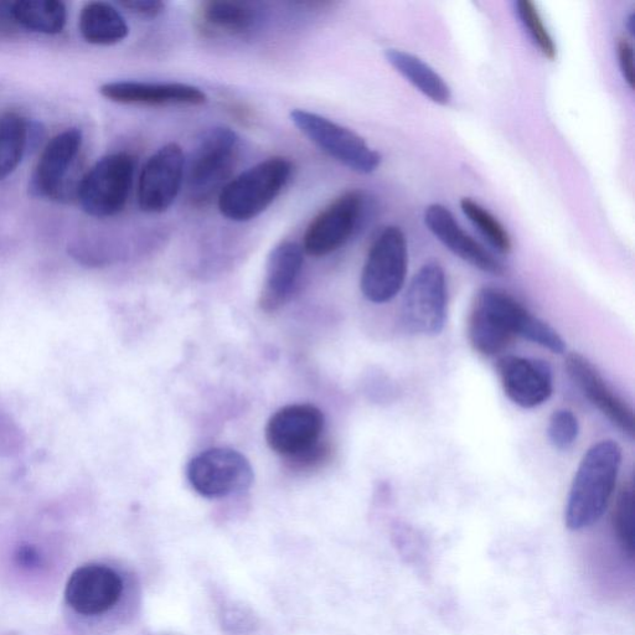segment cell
<instances>
[{
  "instance_id": "9",
  "label": "cell",
  "mask_w": 635,
  "mask_h": 635,
  "mask_svg": "<svg viewBox=\"0 0 635 635\" xmlns=\"http://www.w3.org/2000/svg\"><path fill=\"white\" fill-rule=\"evenodd\" d=\"M366 198L350 190L330 203L312 220L303 237L307 255L324 257L343 247L359 229L365 214Z\"/></svg>"
},
{
  "instance_id": "20",
  "label": "cell",
  "mask_w": 635,
  "mask_h": 635,
  "mask_svg": "<svg viewBox=\"0 0 635 635\" xmlns=\"http://www.w3.org/2000/svg\"><path fill=\"white\" fill-rule=\"evenodd\" d=\"M257 13L249 3L213 0L201 4L199 23L203 32L211 35H242L256 23Z\"/></svg>"
},
{
  "instance_id": "25",
  "label": "cell",
  "mask_w": 635,
  "mask_h": 635,
  "mask_svg": "<svg viewBox=\"0 0 635 635\" xmlns=\"http://www.w3.org/2000/svg\"><path fill=\"white\" fill-rule=\"evenodd\" d=\"M461 209L466 218L477 227L485 240L500 254H509L513 241L507 229L495 216L471 198L461 200Z\"/></svg>"
},
{
  "instance_id": "1",
  "label": "cell",
  "mask_w": 635,
  "mask_h": 635,
  "mask_svg": "<svg viewBox=\"0 0 635 635\" xmlns=\"http://www.w3.org/2000/svg\"><path fill=\"white\" fill-rule=\"evenodd\" d=\"M516 337L554 354L566 349L560 334L511 294L492 287L480 289L468 319V339L473 349L484 356L498 355Z\"/></svg>"
},
{
  "instance_id": "11",
  "label": "cell",
  "mask_w": 635,
  "mask_h": 635,
  "mask_svg": "<svg viewBox=\"0 0 635 635\" xmlns=\"http://www.w3.org/2000/svg\"><path fill=\"white\" fill-rule=\"evenodd\" d=\"M185 158L177 143L154 153L144 165L138 185V204L144 213L162 214L178 198L184 182Z\"/></svg>"
},
{
  "instance_id": "12",
  "label": "cell",
  "mask_w": 635,
  "mask_h": 635,
  "mask_svg": "<svg viewBox=\"0 0 635 635\" xmlns=\"http://www.w3.org/2000/svg\"><path fill=\"white\" fill-rule=\"evenodd\" d=\"M324 423L323 412L316 406L282 407L267 423V445L282 457H297L319 445Z\"/></svg>"
},
{
  "instance_id": "10",
  "label": "cell",
  "mask_w": 635,
  "mask_h": 635,
  "mask_svg": "<svg viewBox=\"0 0 635 635\" xmlns=\"http://www.w3.org/2000/svg\"><path fill=\"white\" fill-rule=\"evenodd\" d=\"M187 477L196 493L214 499L249 488L254 471L235 449L210 448L191 459Z\"/></svg>"
},
{
  "instance_id": "23",
  "label": "cell",
  "mask_w": 635,
  "mask_h": 635,
  "mask_svg": "<svg viewBox=\"0 0 635 635\" xmlns=\"http://www.w3.org/2000/svg\"><path fill=\"white\" fill-rule=\"evenodd\" d=\"M13 22L35 33L56 35L66 24V7L59 0H22L12 3Z\"/></svg>"
},
{
  "instance_id": "8",
  "label": "cell",
  "mask_w": 635,
  "mask_h": 635,
  "mask_svg": "<svg viewBox=\"0 0 635 635\" xmlns=\"http://www.w3.org/2000/svg\"><path fill=\"white\" fill-rule=\"evenodd\" d=\"M448 307L446 273L437 262H428L412 278L402 302L401 319L409 332L437 335L445 329Z\"/></svg>"
},
{
  "instance_id": "14",
  "label": "cell",
  "mask_w": 635,
  "mask_h": 635,
  "mask_svg": "<svg viewBox=\"0 0 635 635\" xmlns=\"http://www.w3.org/2000/svg\"><path fill=\"white\" fill-rule=\"evenodd\" d=\"M123 582L111 567L90 564L71 573L65 587V601L77 613L97 616L120 601Z\"/></svg>"
},
{
  "instance_id": "13",
  "label": "cell",
  "mask_w": 635,
  "mask_h": 635,
  "mask_svg": "<svg viewBox=\"0 0 635 635\" xmlns=\"http://www.w3.org/2000/svg\"><path fill=\"white\" fill-rule=\"evenodd\" d=\"M497 371L504 394L521 409H535L554 392L552 370L545 361L509 355L500 359Z\"/></svg>"
},
{
  "instance_id": "22",
  "label": "cell",
  "mask_w": 635,
  "mask_h": 635,
  "mask_svg": "<svg viewBox=\"0 0 635 635\" xmlns=\"http://www.w3.org/2000/svg\"><path fill=\"white\" fill-rule=\"evenodd\" d=\"M79 25L82 38L94 45L120 43L129 33L125 18L115 7L105 2L86 4Z\"/></svg>"
},
{
  "instance_id": "17",
  "label": "cell",
  "mask_w": 635,
  "mask_h": 635,
  "mask_svg": "<svg viewBox=\"0 0 635 635\" xmlns=\"http://www.w3.org/2000/svg\"><path fill=\"white\" fill-rule=\"evenodd\" d=\"M107 100L123 105L139 106H201L208 97L198 87L187 84H157V82H108L100 89Z\"/></svg>"
},
{
  "instance_id": "18",
  "label": "cell",
  "mask_w": 635,
  "mask_h": 635,
  "mask_svg": "<svg viewBox=\"0 0 635 635\" xmlns=\"http://www.w3.org/2000/svg\"><path fill=\"white\" fill-rule=\"evenodd\" d=\"M82 133L77 128L66 129L48 143L33 174L30 190L40 198H58L72 164L79 156Z\"/></svg>"
},
{
  "instance_id": "2",
  "label": "cell",
  "mask_w": 635,
  "mask_h": 635,
  "mask_svg": "<svg viewBox=\"0 0 635 635\" xmlns=\"http://www.w3.org/2000/svg\"><path fill=\"white\" fill-rule=\"evenodd\" d=\"M622 458L621 446L612 440L600 441L588 449L567 498V528L575 531L590 528L606 513L616 489Z\"/></svg>"
},
{
  "instance_id": "21",
  "label": "cell",
  "mask_w": 635,
  "mask_h": 635,
  "mask_svg": "<svg viewBox=\"0 0 635 635\" xmlns=\"http://www.w3.org/2000/svg\"><path fill=\"white\" fill-rule=\"evenodd\" d=\"M385 55L389 64L431 101L438 105H448L451 101V87L425 61L399 49H389Z\"/></svg>"
},
{
  "instance_id": "6",
  "label": "cell",
  "mask_w": 635,
  "mask_h": 635,
  "mask_svg": "<svg viewBox=\"0 0 635 635\" xmlns=\"http://www.w3.org/2000/svg\"><path fill=\"white\" fill-rule=\"evenodd\" d=\"M133 174L134 160L127 153L98 160L77 189L82 209L98 219L120 214L131 193Z\"/></svg>"
},
{
  "instance_id": "15",
  "label": "cell",
  "mask_w": 635,
  "mask_h": 635,
  "mask_svg": "<svg viewBox=\"0 0 635 635\" xmlns=\"http://www.w3.org/2000/svg\"><path fill=\"white\" fill-rule=\"evenodd\" d=\"M565 368L586 399L619 430L634 437L635 421L632 407L614 392L596 366L585 356L572 353L567 355Z\"/></svg>"
},
{
  "instance_id": "30",
  "label": "cell",
  "mask_w": 635,
  "mask_h": 635,
  "mask_svg": "<svg viewBox=\"0 0 635 635\" xmlns=\"http://www.w3.org/2000/svg\"><path fill=\"white\" fill-rule=\"evenodd\" d=\"M122 7H125L137 15H141L144 18H156L159 14L163 13L164 3L159 0H125L121 2Z\"/></svg>"
},
{
  "instance_id": "5",
  "label": "cell",
  "mask_w": 635,
  "mask_h": 635,
  "mask_svg": "<svg viewBox=\"0 0 635 635\" xmlns=\"http://www.w3.org/2000/svg\"><path fill=\"white\" fill-rule=\"evenodd\" d=\"M409 268V250L404 231L387 226L374 241L361 273L360 288L368 301H392L404 288Z\"/></svg>"
},
{
  "instance_id": "24",
  "label": "cell",
  "mask_w": 635,
  "mask_h": 635,
  "mask_svg": "<svg viewBox=\"0 0 635 635\" xmlns=\"http://www.w3.org/2000/svg\"><path fill=\"white\" fill-rule=\"evenodd\" d=\"M30 132L29 122L18 113L0 115V180L9 177L22 162Z\"/></svg>"
},
{
  "instance_id": "32",
  "label": "cell",
  "mask_w": 635,
  "mask_h": 635,
  "mask_svg": "<svg viewBox=\"0 0 635 635\" xmlns=\"http://www.w3.org/2000/svg\"><path fill=\"white\" fill-rule=\"evenodd\" d=\"M634 22H635V17H634V13H632L631 15H629L627 19V27L631 35L634 34Z\"/></svg>"
},
{
  "instance_id": "3",
  "label": "cell",
  "mask_w": 635,
  "mask_h": 635,
  "mask_svg": "<svg viewBox=\"0 0 635 635\" xmlns=\"http://www.w3.org/2000/svg\"><path fill=\"white\" fill-rule=\"evenodd\" d=\"M291 174L292 163L282 157L267 159L246 170L221 189V215L236 223L257 218L281 194Z\"/></svg>"
},
{
  "instance_id": "28",
  "label": "cell",
  "mask_w": 635,
  "mask_h": 635,
  "mask_svg": "<svg viewBox=\"0 0 635 635\" xmlns=\"http://www.w3.org/2000/svg\"><path fill=\"white\" fill-rule=\"evenodd\" d=\"M580 435V423L570 410H557L550 416L547 437L554 448L567 451L575 445Z\"/></svg>"
},
{
  "instance_id": "4",
  "label": "cell",
  "mask_w": 635,
  "mask_h": 635,
  "mask_svg": "<svg viewBox=\"0 0 635 635\" xmlns=\"http://www.w3.org/2000/svg\"><path fill=\"white\" fill-rule=\"evenodd\" d=\"M240 152V138L232 129L215 127L203 134L196 144L185 168L184 179L190 199L205 203L234 170Z\"/></svg>"
},
{
  "instance_id": "29",
  "label": "cell",
  "mask_w": 635,
  "mask_h": 635,
  "mask_svg": "<svg viewBox=\"0 0 635 635\" xmlns=\"http://www.w3.org/2000/svg\"><path fill=\"white\" fill-rule=\"evenodd\" d=\"M618 63L621 67L624 80L631 89L634 87V50L631 41L627 38L618 40L617 45Z\"/></svg>"
},
{
  "instance_id": "31",
  "label": "cell",
  "mask_w": 635,
  "mask_h": 635,
  "mask_svg": "<svg viewBox=\"0 0 635 635\" xmlns=\"http://www.w3.org/2000/svg\"><path fill=\"white\" fill-rule=\"evenodd\" d=\"M15 562L24 569L33 570L38 569L43 564V557L39 554V551L34 546L23 545L15 551Z\"/></svg>"
},
{
  "instance_id": "19",
  "label": "cell",
  "mask_w": 635,
  "mask_h": 635,
  "mask_svg": "<svg viewBox=\"0 0 635 635\" xmlns=\"http://www.w3.org/2000/svg\"><path fill=\"white\" fill-rule=\"evenodd\" d=\"M303 263L304 251L297 242H281L271 251L260 296L263 311L275 312L285 306L301 277Z\"/></svg>"
},
{
  "instance_id": "26",
  "label": "cell",
  "mask_w": 635,
  "mask_h": 635,
  "mask_svg": "<svg viewBox=\"0 0 635 635\" xmlns=\"http://www.w3.org/2000/svg\"><path fill=\"white\" fill-rule=\"evenodd\" d=\"M516 13H518L521 24L524 25L531 40L546 59L555 60L557 56V46L549 30H547L544 20H542L538 7L530 0H518L515 3Z\"/></svg>"
},
{
  "instance_id": "16",
  "label": "cell",
  "mask_w": 635,
  "mask_h": 635,
  "mask_svg": "<svg viewBox=\"0 0 635 635\" xmlns=\"http://www.w3.org/2000/svg\"><path fill=\"white\" fill-rule=\"evenodd\" d=\"M425 224L433 236L454 255L489 275L503 276L505 267L464 231L446 206L432 204L425 210Z\"/></svg>"
},
{
  "instance_id": "27",
  "label": "cell",
  "mask_w": 635,
  "mask_h": 635,
  "mask_svg": "<svg viewBox=\"0 0 635 635\" xmlns=\"http://www.w3.org/2000/svg\"><path fill=\"white\" fill-rule=\"evenodd\" d=\"M612 523L623 549L632 556L634 552V490L632 485H627L619 493L613 511Z\"/></svg>"
},
{
  "instance_id": "7",
  "label": "cell",
  "mask_w": 635,
  "mask_h": 635,
  "mask_svg": "<svg viewBox=\"0 0 635 635\" xmlns=\"http://www.w3.org/2000/svg\"><path fill=\"white\" fill-rule=\"evenodd\" d=\"M291 120L309 141L345 167L360 174H371L379 169L381 154L349 128L304 110L292 111Z\"/></svg>"
}]
</instances>
